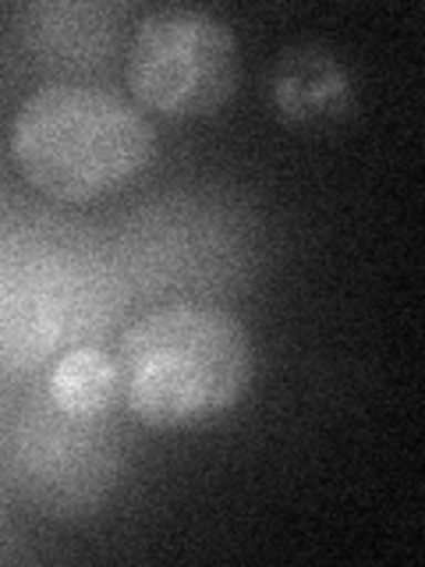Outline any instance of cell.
I'll return each instance as SVG.
<instances>
[{
  "mask_svg": "<svg viewBox=\"0 0 425 567\" xmlns=\"http://www.w3.org/2000/svg\"><path fill=\"white\" fill-rule=\"evenodd\" d=\"M117 401L149 430H191L230 412L252 383V344L227 309L167 306L121 333Z\"/></svg>",
  "mask_w": 425,
  "mask_h": 567,
  "instance_id": "1",
  "label": "cell"
},
{
  "mask_svg": "<svg viewBox=\"0 0 425 567\" xmlns=\"http://www.w3.org/2000/svg\"><path fill=\"white\" fill-rule=\"evenodd\" d=\"M153 153L149 117L100 85H43L22 100L11 121L18 171L29 185L64 203H89L132 185Z\"/></svg>",
  "mask_w": 425,
  "mask_h": 567,
  "instance_id": "2",
  "label": "cell"
},
{
  "mask_svg": "<svg viewBox=\"0 0 425 567\" xmlns=\"http://www.w3.org/2000/svg\"><path fill=\"white\" fill-rule=\"evenodd\" d=\"M111 319L96 262L32 238H0V362L25 365L89 344Z\"/></svg>",
  "mask_w": 425,
  "mask_h": 567,
  "instance_id": "3",
  "label": "cell"
},
{
  "mask_svg": "<svg viewBox=\"0 0 425 567\" xmlns=\"http://www.w3.org/2000/svg\"><path fill=\"white\" fill-rule=\"evenodd\" d=\"M124 75L149 111L174 121L206 117L238 85L235 32L199 8L149 11L132 32Z\"/></svg>",
  "mask_w": 425,
  "mask_h": 567,
  "instance_id": "4",
  "label": "cell"
},
{
  "mask_svg": "<svg viewBox=\"0 0 425 567\" xmlns=\"http://www.w3.org/2000/svg\"><path fill=\"white\" fill-rule=\"evenodd\" d=\"M14 465L32 504L58 518H75L106 501L117 483L121 451L106 415H68L43 404L18 430Z\"/></svg>",
  "mask_w": 425,
  "mask_h": 567,
  "instance_id": "5",
  "label": "cell"
},
{
  "mask_svg": "<svg viewBox=\"0 0 425 567\" xmlns=\"http://www.w3.org/2000/svg\"><path fill=\"white\" fill-rule=\"evenodd\" d=\"M46 398L68 415H106L117 401L114 354H106L96 344L68 348L50 369Z\"/></svg>",
  "mask_w": 425,
  "mask_h": 567,
  "instance_id": "6",
  "label": "cell"
}]
</instances>
